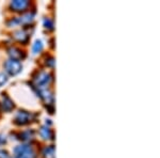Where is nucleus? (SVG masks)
Returning a JSON list of instances; mask_svg holds the SVG:
<instances>
[{
  "instance_id": "15",
  "label": "nucleus",
  "mask_w": 160,
  "mask_h": 158,
  "mask_svg": "<svg viewBox=\"0 0 160 158\" xmlns=\"http://www.w3.org/2000/svg\"><path fill=\"white\" fill-rule=\"evenodd\" d=\"M8 81V76L4 73H0V87H2Z\"/></svg>"
},
{
  "instance_id": "16",
  "label": "nucleus",
  "mask_w": 160,
  "mask_h": 158,
  "mask_svg": "<svg viewBox=\"0 0 160 158\" xmlns=\"http://www.w3.org/2000/svg\"><path fill=\"white\" fill-rule=\"evenodd\" d=\"M0 158H9V153L4 150H0Z\"/></svg>"
},
{
  "instance_id": "3",
  "label": "nucleus",
  "mask_w": 160,
  "mask_h": 158,
  "mask_svg": "<svg viewBox=\"0 0 160 158\" xmlns=\"http://www.w3.org/2000/svg\"><path fill=\"white\" fill-rule=\"evenodd\" d=\"M35 115L31 112H28L26 110H19L18 112L16 113L14 119V123L17 124V125H27V124L31 123L33 120H34Z\"/></svg>"
},
{
  "instance_id": "2",
  "label": "nucleus",
  "mask_w": 160,
  "mask_h": 158,
  "mask_svg": "<svg viewBox=\"0 0 160 158\" xmlns=\"http://www.w3.org/2000/svg\"><path fill=\"white\" fill-rule=\"evenodd\" d=\"M50 81H51V76L48 73H46V72H40V73L34 77V79H33L34 88L37 90L48 88Z\"/></svg>"
},
{
  "instance_id": "10",
  "label": "nucleus",
  "mask_w": 160,
  "mask_h": 158,
  "mask_svg": "<svg viewBox=\"0 0 160 158\" xmlns=\"http://www.w3.org/2000/svg\"><path fill=\"white\" fill-rule=\"evenodd\" d=\"M40 135L44 140H50V139H52V137H53L52 131H51V129L48 127L47 125L42 126V127H41Z\"/></svg>"
},
{
  "instance_id": "14",
  "label": "nucleus",
  "mask_w": 160,
  "mask_h": 158,
  "mask_svg": "<svg viewBox=\"0 0 160 158\" xmlns=\"http://www.w3.org/2000/svg\"><path fill=\"white\" fill-rule=\"evenodd\" d=\"M43 25H44V27H45V29L53 30V23H52V20L50 18H48V17H45V18H44Z\"/></svg>"
},
{
  "instance_id": "1",
  "label": "nucleus",
  "mask_w": 160,
  "mask_h": 158,
  "mask_svg": "<svg viewBox=\"0 0 160 158\" xmlns=\"http://www.w3.org/2000/svg\"><path fill=\"white\" fill-rule=\"evenodd\" d=\"M13 158H37V153L28 144L17 145L13 151Z\"/></svg>"
},
{
  "instance_id": "17",
  "label": "nucleus",
  "mask_w": 160,
  "mask_h": 158,
  "mask_svg": "<svg viewBox=\"0 0 160 158\" xmlns=\"http://www.w3.org/2000/svg\"><path fill=\"white\" fill-rule=\"evenodd\" d=\"M7 142V137L3 136L2 134H0V145H2V144H4Z\"/></svg>"
},
{
  "instance_id": "7",
  "label": "nucleus",
  "mask_w": 160,
  "mask_h": 158,
  "mask_svg": "<svg viewBox=\"0 0 160 158\" xmlns=\"http://www.w3.org/2000/svg\"><path fill=\"white\" fill-rule=\"evenodd\" d=\"M8 53H9L11 59H14V60H17V61H19L20 59H22L25 57V54L22 53V50H19L18 48H16V47L10 48Z\"/></svg>"
},
{
  "instance_id": "4",
  "label": "nucleus",
  "mask_w": 160,
  "mask_h": 158,
  "mask_svg": "<svg viewBox=\"0 0 160 158\" xmlns=\"http://www.w3.org/2000/svg\"><path fill=\"white\" fill-rule=\"evenodd\" d=\"M3 67L8 74L12 75V76H15V75H17L22 72V65L19 61L14 60V59H9V60H7L4 62Z\"/></svg>"
},
{
  "instance_id": "8",
  "label": "nucleus",
  "mask_w": 160,
  "mask_h": 158,
  "mask_svg": "<svg viewBox=\"0 0 160 158\" xmlns=\"http://www.w3.org/2000/svg\"><path fill=\"white\" fill-rule=\"evenodd\" d=\"M13 37L16 41L18 42H22V43H27L28 40H29V35L25 32L24 30H17L13 33Z\"/></svg>"
},
{
  "instance_id": "13",
  "label": "nucleus",
  "mask_w": 160,
  "mask_h": 158,
  "mask_svg": "<svg viewBox=\"0 0 160 158\" xmlns=\"http://www.w3.org/2000/svg\"><path fill=\"white\" fill-rule=\"evenodd\" d=\"M20 137H22L20 139L25 140V141H27V140H31V139H33V137H34V131L30 130V129L29 130H26V131H24V133L20 134Z\"/></svg>"
},
{
  "instance_id": "6",
  "label": "nucleus",
  "mask_w": 160,
  "mask_h": 158,
  "mask_svg": "<svg viewBox=\"0 0 160 158\" xmlns=\"http://www.w3.org/2000/svg\"><path fill=\"white\" fill-rule=\"evenodd\" d=\"M2 109H3L4 111H7V112H10V111H12L13 109H14L15 105H14V102L10 98L8 95L3 94V97H2Z\"/></svg>"
},
{
  "instance_id": "11",
  "label": "nucleus",
  "mask_w": 160,
  "mask_h": 158,
  "mask_svg": "<svg viewBox=\"0 0 160 158\" xmlns=\"http://www.w3.org/2000/svg\"><path fill=\"white\" fill-rule=\"evenodd\" d=\"M43 157L44 158H55V147L53 145L46 146L43 151Z\"/></svg>"
},
{
  "instance_id": "12",
  "label": "nucleus",
  "mask_w": 160,
  "mask_h": 158,
  "mask_svg": "<svg viewBox=\"0 0 160 158\" xmlns=\"http://www.w3.org/2000/svg\"><path fill=\"white\" fill-rule=\"evenodd\" d=\"M44 48V45H43V42L41 40H37L34 42V44L32 45V53L33 55H37V54L41 53Z\"/></svg>"
},
{
  "instance_id": "5",
  "label": "nucleus",
  "mask_w": 160,
  "mask_h": 158,
  "mask_svg": "<svg viewBox=\"0 0 160 158\" xmlns=\"http://www.w3.org/2000/svg\"><path fill=\"white\" fill-rule=\"evenodd\" d=\"M29 6H30V2L27 1V0H14V1H12L11 4H10L11 9L15 12L25 11L26 9H28Z\"/></svg>"
},
{
  "instance_id": "9",
  "label": "nucleus",
  "mask_w": 160,
  "mask_h": 158,
  "mask_svg": "<svg viewBox=\"0 0 160 158\" xmlns=\"http://www.w3.org/2000/svg\"><path fill=\"white\" fill-rule=\"evenodd\" d=\"M33 17H34V15H33L32 13H27V14H24L22 16H20V17H16L17 25L30 24L31 22H33Z\"/></svg>"
}]
</instances>
